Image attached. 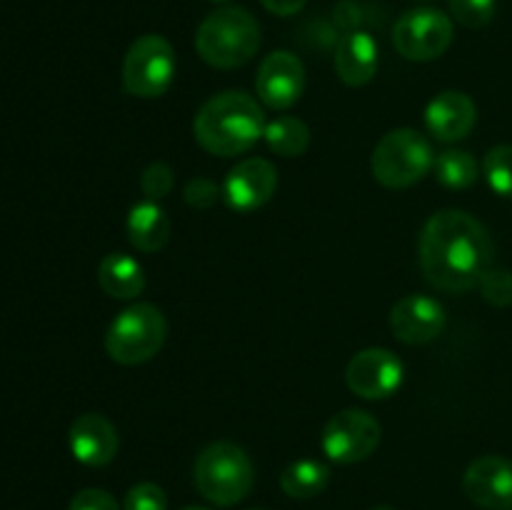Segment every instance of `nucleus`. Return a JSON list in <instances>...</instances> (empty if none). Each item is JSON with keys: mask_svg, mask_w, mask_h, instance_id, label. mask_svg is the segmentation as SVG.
<instances>
[{"mask_svg": "<svg viewBox=\"0 0 512 510\" xmlns=\"http://www.w3.org/2000/svg\"><path fill=\"white\" fill-rule=\"evenodd\" d=\"M418 3H430V0H418Z\"/></svg>", "mask_w": 512, "mask_h": 510, "instance_id": "obj_34", "label": "nucleus"}, {"mask_svg": "<svg viewBox=\"0 0 512 510\" xmlns=\"http://www.w3.org/2000/svg\"><path fill=\"white\" fill-rule=\"evenodd\" d=\"M453 18L443 10L418 5L405 10L393 25V45L405 60L428 63L440 58L453 43Z\"/></svg>", "mask_w": 512, "mask_h": 510, "instance_id": "obj_8", "label": "nucleus"}, {"mask_svg": "<svg viewBox=\"0 0 512 510\" xmlns=\"http://www.w3.org/2000/svg\"><path fill=\"white\" fill-rule=\"evenodd\" d=\"M123 510H168V495L155 483H138L125 493Z\"/></svg>", "mask_w": 512, "mask_h": 510, "instance_id": "obj_26", "label": "nucleus"}, {"mask_svg": "<svg viewBox=\"0 0 512 510\" xmlns=\"http://www.w3.org/2000/svg\"><path fill=\"white\" fill-rule=\"evenodd\" d=\"M175 185V173L168 163H150L143 170V178H140V188L148 195V200H160L173 190Z\"/></svg>", "mask_w": 512, "mask_h": 510, "instance_id": "obj_27", "label": "nucleus"}, {"mask_svg": "<svg viewBox=\"0 0 512 510\" xmlns=\"http://www.w3.org/2000/svg\"><path fill=\"white\" fill-rule=\"evenodd\" d=\"M68 510H123L118 505V500L103 488H85L78 490L70 500Z\"/></svg>", "mask_w": 512, "mask_h": 510, "instance_id": "obj_29", "label": "nucleus"}, {"mask_svg": "<svg viewBox=\"0 0 512 510\" xmlns=\"http://www.w3.org/2000/svg\"><path fill=\"white\" fill-rule=\"evenodd\" d=\"M210 3H218L220 5V3H228V0H210Z\"/></svg>", "mask_w": 512, "mask_h": 510, "instance_id": "obj_33", "label": "nucleus"}, {"mask_svg": "<svg viewBox=\"0 0 512 510\" xmlns=\"http://www.w3.org/2000/svg\"><path fill=\"white\" fill-rule=\"evenodd\" d=\"M305 65L290 50H275L260 63L255 75V93L263 105L273 110H288L303 98Z\"/></svg>", "mask_w": 512, "mask_h": 510, "instance_id": "obj_11", "label": "nucleus"}, {"mask_svg": "<svg viewBox=\"0 0 512 510\" xmlns=\"http://www.w3.org/2000/svg\"><path fill=\"white\" fill-rule=\"evenodd\" d=\"M483 175L493 193L512 200V145H495L483 160Z\"/></svg>", "mask_w": 512, "mask_h": 510, "instance_id": "obj_23", "label": "nucleus"}, {"mask_svg": "<svg viewBox=\"0 0 512 510\" xmlns=\"http://www.w3.org/2000/svg\"><path fill=\"white\" fill-rule=\"evenodd\" d=\"M450 15L465 28H485L498 13V0H448Z\"/></svg>", "mask_w": 512, "mask_h": 510, "instance_id": "obj_24", "label": "nucleus"}, {"mask_svg": "<svg viewBox=\"0 0 512 510\" xmlns=\"http://www.w3.org/2000/svg\"><path fill=\"white\" fill-rule=\"evenodd\" d=\"M463 490L478 508L512 510V460L483 455L463 475Z\"/></svg>", "mask_w": 512, "mask_h": 510, "instance_id": "obj_14", "label": "nucleus"}, {"mask_svg": "<svg viewBox=\"0 0 512 510\" xmlns=\"http://www.w3.org/2000/svg\"><path fill=\"white\" fill-rule=\"evenodd\" d=\"M493 253L488 228L458 208L433 213L420 233V270L443 293L458 295L478 288L483 275L493 268Z\"/></svg>", "mask_w": 512, "mask_h": 510, "instance_id": "obj_1", "label": "nucleus"}, {"mask_svg": "<svg viewBox=\"0 0 512 510\" xmlns=\"http://www.w3.org/2000/svg\"><path fill=\"white\" fill-rule=\"evenodd\" d=\"M193 480L198 493L208 503L230 508L250 495L255 483V468L250 455L240 445L218 440L205 445L195 458Z\"/></svg>", "mask_w": 512, "mask_h": 510, "instance_id": "obj_4", "label": "nucleus"}, {"mask_svg": "<svg viewBox=\"0 0 512 510\" xmlns=\"http://www.w3.org/2000/svg\"><path fill=\"white\" fill-rule=\"evenodd\" d=\"M183 198L193 208H213L218 203V198H223V190L208 178H193L185 183Z\"/></svg>", "mask_w": 512, "mask_h": 510, "instance_id": "obj_28", "label": "nucleus"}, {"mask_svg": "<svg viewBox=\"0 0 512 510\" xmlns=\"http://www.w3.org/2000/svg\"><path fill=\"white\" fill-rule=\"evenodd\" d=\"M125 230H128L130 245L138 248L140 253H158L168 245L173 223L155 200H143L130 208Z\"/></svg>", "mask_w": 512, "mask_h": 510, "instance_id": "obj_18", "label": "nucleus"}, {"mask_svg": "<svg viewBox=\"0 0 512 510\" xmlns=\"http://www.w3.org/2000/svg\"><path fill=\"white\" fill-rule=\"evenodd\" d=\"M278 188V170L265 158H245L235 165L223 183V200L235 213L260 210Z\"/></svg>", "mask_w": 512, "mask_h": 510, "instance_id": "obj_12", "label": "nucleus"}, {"mask_svg": "<svg viewBox=\"0 0 512 510\" xmlns=\"http://www.w3.org/2000/svg\"><path fill=\"white\" fill-rule=\"evenodd\" d=\"M435 178H438L440 185L450 190H465L470 185L478 183V160L468 153V150H455L448 148L443 153L435 155Z\"/></svg>", "mask_w": 512, "mask_h": 510, "instance_id": "obj_22", "label": "nucleus"}, {"mask_svg": "<svg viewBox=\"0 0 512 510\" xmlns=\"http://www.w3.org/2000/svg\"><path fill=\"white\" fill-rule=\"evenodd\" d=\"M175 68V50L163 35H140L125 53L123 85L135 98H160L173 85Z\"/></svg>", "mask_w": 512, "mask_h": 510, "instance_id": "obj_7", "label": "nucleus"}, {"mask_svg": "<svg viewBox=\"0 0 512 510\" xmlns=\"http://www.w3.org/2000/svg\"><path fill=\"white\" fill-rule=\"evenodd\" d=\"M323 453L338 465L363 463L378 450L380 423L368 410L348 408L335 413L323 428Z\"/></svg>", "mask_w": 512, "mask_h": 510, "instance_id": "obj_9", "label": "nucleus"}, {"mask_svg": "<svg viewBox=\"0 0 512 510\" xmlns=\"http://www.w3.org/2000/svg\"><path fill=\"white\" fill-rule=\"evenodd\" d=\"M480 293L495 308L512 305V273L505 268H490L480 280Z\"/></svg>", "mask_w": 512, "mask_h": 510, "instance_id": "obj_25", "label": "nucleus"}, {"mask_svg": "<svg viewBox=\"0 0 512 510\" xmlns=\"http://www.w3.org/2000/svg\"><path fill=\"white\" fill-rule=\"evenodd\" d=\"M478 123L473 98L460 90H443L425 108V128L440 143H458L468 138Z\"/></svg>", "mask_w": 512, "mask_h": 510, "instance_id": "obj_16", "label": "nucleus"}, {"mask_svg": "<svg viewBox=\"0 0 512 510\" xmlns=\"http://www.w3.org/2000/svg\"><path fill=\"white\" fill-rule=\"evenodd\" d=\"M265 143L275 155L283 158H298L310 145V128L293 115H278L265 123Z\"/></svg>", "mask_w": 512, "mask_h": 510, "instance_id": "obj_21", "label": "nucleus"}, {"mask_svg": "<svg viewBox=\"0 0 512 510\" xmlns=\"http://www.w3.org/2000/svg\"><path fill=\"white\" fill-rule=\"evenodd\" d=\"M168 338V320L153 303H135L115 315L105 333V350L120 365H140L160 353Z\"/></svg>", "mask_w": 512, "mask_h": 510, "instance_id": "obj_6", "label": "nucleus"}, {"mask_svg": "<svg viewBox=\"0 0 512 510\" xmlns=\"http://www.w3.org/2000/svg\"><path fill=\"white\" fill-rule=\"evenodd\" d=\"M260 25L238 5L213 10L195 30V50L218 70H233L250 63L260 50Z\"/></svg>", "mask_w": 512, "mask_h": 510, "instance_id": "obj_3", "label": "nucleus"}, {"mask_svg": "<svg viewBox=\"0 0 512 510\" xmlns=\"http://www.w3.org/2000/svg\"><path fill=\"white\" fill-rule=\"evenodd\" d=\"M260 3H263V8L268 10V13L280 15V18H290V15L300 13L308 0H260Z\"/></svg>", "mask_w": 512, "mask_h": 510, "instance_id": "obj_30", "label": "nucleus"}, {"mask_svg": "<svg viewBox=\"0 0 512 510\" xmlns=\"http://www.w3.org/2000/svg\"><path fill=\"white\" fill-rule=\"evenodd\" d=\"M195 143L210 155L235 158L265 135V113L253 95L225 90L205 100L193 120Z\"/></svg>", "mask_w": 512, "mask_h": 510, "instance_id": "obj_2", "label": "nucleus"}, {"mask_svg": "<svg viewBox=\"0 0 512 510\" xmlns=\"http://www.w3.org/2000/svg\"><path fill=\"white\" fill-rule=\"evenodd\" d=\"M435 153L430 140L415 128L390 130L378 140L370 158L373 178L385 188H410L433 170Z\"/></svg>", "mask_w": 512, "mask_h": 510, "instance_id": "obj_5", "label": "nucleus"}, {"mask_svg": "<svg viewBox=\"0 0 512 510\" xmlns=\"http://www.w3.org/2000/svg\"><path fill=\"white\" fill-rule=\"evenodd\" d=\"M380 65L378 40L368 30H350L338 40L335 48V73L350 88L368 85Z\"/></svg>", "mask_w": 512, "mask_h": 510, "instance_id": "obj_17", "label": "nucleus"}, {"mask_svg": "<svg viewBox=\"0 0 512 510\" xmlns=\"http://www.w3.org/2000/svg\"><path fill=\"white\" fill-rule=\"evenodd\" d=\"M443 303L423 293L400 298L390 310V330L405 345H425L445 330Z\"/></svg>", "mask_w": 512, "mask_h": 510, "instance_id": "obj_13", "label": "nucleus"}, {"mask_svg": "<svg viewBox=\"0 0 512 510\" xmlns=\"http://www.w3.org/2000/svg\"><path fill=\"white\" fill-rule=\"evenodd\" d=\"M330 483V468L320 460H295L280 473V488L295 500H310Z\"/></svg>", "mask_w": 512, "mask_h": 510, "instance_id": "obj_20", "label": "nucleus"}, {"mask_svg": "<svg viewBox=\"0 0 512 510\" xmlns=\"http://www.w3.org/2000/svg\"><path fill=\"white\" fill-rule=\"evenodd\" d=\"M255 510H258V508H255Z\"/></svg>", "mask_w": 512, "mask_h": 510, "instance_id": "obj_35", "label": "nucleus"}, {"mask_svg": "<svg viewBox=\"0 0 512 510\" xmlns=\"http://www.w3.org/2000/svg\"><path fill=\"white\" fill-rule=\"evenodd\" d=\"M405 365L393 350L365 348L350 358L345 383L363 400H385L403 385Z\"/></svg>", "mask_w": 512, "mask_h": 510, "instance_id": "obj_10", "label": "nucleus"}, {"mask_svg": "<svg viewBox=\"0 0 512 510\" xmlns=\"http://www.w3.org/2000/svg\"><path fill=\"white\" fill-rule=\"evenodd\" d=\"M98 285L115 300H133L145 290L143 265L128 253H110L98 265Z\"/></svg>", "mask_w": 512, "mask_h": 510, "instance_id": "obj_19", "label": "nucleus"}, {"mask_svg": "<svg viewBox=\"0 0 512 510\" xmlns=\"http://www.w3.org/2000/svg\"><path fill=\"white\" fill-rule=\"evenodd\" d=\"M370 510H395V508H388V505H375V508H370Z\"/></svg>", "mask_w": 512, "mask_h": 510, "instance_id": "obj_31", "label": "nucleus"}, {"mask_svg": "<svg viewBox=\"0 0 512 510\" xmlns=\"http://www.w3.org/2000/svg\"><path fill=\"white\" fill-rule=\"evenodd\" d=\"M183 510H208V508H200V505H188V508H183Z\"/></svg>", "mask_w": 512, "mask_h": 510, "instance_id": "obj_32", "label": "nucleus"}, {"mask_svg": "<svg viewBox=\"0 0 512 510\" xmlns=\"http://www.w3.org/2000/svg\"><path fill=\"white\" fill-rule=\"evenodd\" d=\"M70 453L88 468H103L118 455L120 438L115 425L100 413H83L68 430Z\"/></svg>", "mask_w": 512, "mask_h": 510, "instance_id": "obj_15", "label": "nucleus"}]
</instances>
